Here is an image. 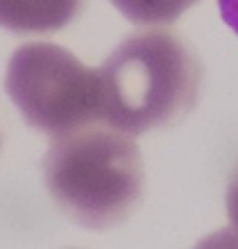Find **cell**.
Masks as SVG:
<instances>
[{
  "label": "cell",
  "mask_w": 238,
  "mask_h": 249,
  "mask_svg": "<svg viewBox=\"0 0 238 249\" xmlns=\"http://www.w3.org/2000/svg\"><path fill=\"white\" fill-rule=\"evenodd\" d=\"M41 168L57 209L91 231L125 222L146 184L143 159L132 138L91 124L57 138Z\"/></svg>",
  "instance_id": "cell-2"
},
{
  "label": "cell",
  "mask_w": 238,
  "mask_h": 249,
  "mask_svg": "<svg viewBox=\"0 0 238 249\" xmlns=\"http://www.w3.org/2000/svg\"><path fill=\"white\" fill-rule=\"evenodd\" d=\"M100 123L127 136L170 127L198 105L202 64L170 32H139L98 68Z\"/></svg>",
  "instance_id": "cell-1"
},
{
  "label": "cell",
  "mask_w": 238,
  "mask_h": 249,
  "mask_svg": "<svg viewBox=\"0 0 238 249\" xmlns=\"http://www.w3.org/2000/svg\"><path fill=\"white\" fill-rule=\"evenodd\" d=\"M220 16L238 34V0H218Z\"/></svg>",
  "instance_id": "cell-7"
},
{
  "label": "cell",
  "mask_w": 238,
  "mask_h": 249,
  "mask_svg": "<svg viewBox=\"0 0 238 249\" xmlns=\"http://www.w3.org/2000/svg\"><path fill=\"white\" fill-rule=\"evenodd\" d=\"M129 23L139 27L170 25L198 0H109Z\"/></svg>",
  "instance_id": "cell-5"
},
{
  "label": "cell",
  "mask_w": 238,
  "mask_h": 249,
  "mask_svg": "<svg viewBox=\"0 0 238 249\" xmlns=\"http://www.w3.org/2000/svg\"><path fill=\"white\" fill-rule=\"evenodd\" d=\"M227 217H229V233H227V243L232 247H238V163L234 168L229 184H227Z\"/></svg>",
  "instance_id": "cell-6"
},
{
  "label": "cell",
  "mask_w": 238,
  "mask_h": 249,
  "mask_svg": "<svg viewBox=\"0 0 238 249\" xmlns=\"http://www.w3.org/2000/svg\"><path fill=\"white\" fill-rule=\"evenodd\" d=\"M5 91L30 127L59 138L100 120V77L57 43H25L9 57Z\"/></svg>",
  "instance_id": "cell-3"
},
{
  "label": "cell",
  "mask_w": 238,
  "mask_h": 249,
  "mask_svg": "<svg viewBox=\"0 0 238 249\" xmlns=\"http://www.w3.org/2000/svg\"><path fill=\"white\" fill-rule=\"evenodd\" d=\"M84 0H0V27L14 34H50L73 23Z\"/></svg>",
  "instance_id": "cell-4"
}]
</instances>
